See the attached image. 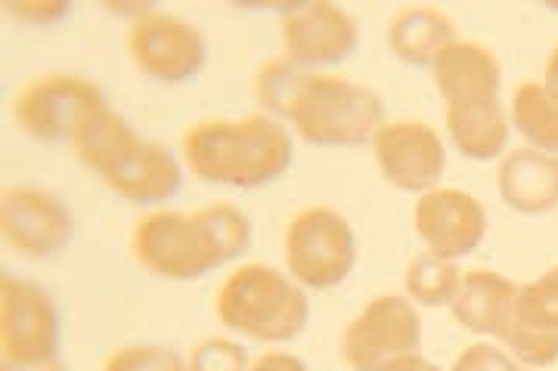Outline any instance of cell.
<instances>
[{
  "instance_id": "obj_1",
  "label": "cell",
  "mask_w": 558,
  "mask_h": 371,
  "mask_svg": "<svg viewBox=\"0 0 558 371\" xmlns=\"http://www.w3.org/2000/svg\"><path fill=\"white\" fill-rule=\"evenodd\" d=\"M255 94L311 146H360L385 124V106L373 87L299 69L289 59H270L260 69Z\"/></svg>"
},
{
  "instance_id": "obj_2",
  "label": "cell",
  "mask_w": 558,
  "mask_h": 371,
  "mask_svg": "<svg viewBox=\"0 0 558 371\" xmlns=\"http://www.w3.org/2000/svg\"><path fill=\"white\" fill-rule=\"evenodd\" d=\"M252 245V220L233 205H208L196 214L156 211L131 233L140 263L159 279L193 282L233 263Z\"/></svg>"
},
{
  "instance_id": "obj_3",
  "label": "cell",
  "mask_w": 558,
  "mask_h": 371,
  "mask_svg": "<svg viewBox=\"0 0 558 371\" xmlns=\"http://www.w3.org/2000/svg\"><path fill=\"white\" fill-rule=\"evenodd\" d=\"M435 84L447 102V131L459 152L472 161L502 156L509 143V118L499 99L497 57L475 40H453L432 65Z\"/></svg>"
},
{
  "instance_id": "obj_4",
  "label": "cell",
  "mask_w": 558,
  "mask_h": 371,
  "mask_svg": "<svg viewBox=\"0 0 558 371\" xmlns=\"http://www.w3.org/2000/svg\"><path fill=\"white\" fill-rule=\"evenodd\" d=\"M292 134L274 115L240 121H199L183 134V156L190 171L205 183L258 189L289 171Z\"/></svg>"
},
{
  "instance_id": "obj_5",
  "label": "cell",
  "mask_w": 558,
  "mask_h": 371,
  "mask_svg": "<svg viewBox=\"0 0 558 371\" xmlns=\"http://www.w3.org/2000/svg\"><path fill=\"white\" fill-rule=\"evenodd\" d=\"M311 300L301 285L267 263L240 267L218 292V319L252 341L282 344L304 332Z\"/></svg>"
},
{
  "instance_id": "obj_6",
  "label": "cell",
  "mask_w": 558,
  "mask_h": 371,
  "mask_svg": "<svg viewBox=\"0 0 558 371\" xmlns=\"http://www.w3.org/2000/svg\"><path fill=\"white\" fill-rule=\"evenodd\" d=\"M519 292L515 282L494 270H469L462 273L450 310L465 332L494 334L515 359L546 369L558 362V332H534L521 322Z\"/></svg>"
},
{
  "instance_id": "obj_7",
  "label": "cell",
  "mask_w": 558,
  "mask_h": 371,
  "mask_svg": "<svg viewBox=\"0 0 558 371\" xmlns=\"http://www.w3.org/2000/svg\"><path fill=\"white\" fill-rule=\"evenodd\" d=\"M357 260L351 223L332 208H304L286 230V267L304 288H336Z\"/></svg>"
},
{
  "instance_id": "obj_8",
  "label": "cell",
  "mask_w": 558,
  "mask_h": 371,
  "mask_svg": "<svg viewBox=\"0 0 558 371\" xmlns=\"http://www.w3.org/2000/svg\"><path fill=\"white\" fill-rule=\"evenodd\" d=\"M106 109L109 106L100 87L75 75H47L32 81L22 87L13 102L16 124L28 137L44 143H62V139L75 143L81 131Z\"/></svg>"
},
{
  "instance_id": "obj_9",
  "label": "cell",
  "mask_w": 558,
  "mask_h": 371,
  "mask_svg": "<svg viewBox=\"0 0 558 371\" xmlns=\"http://www.w3.org/2000/svg\"><path fill=\"white\" fill-rule=\"evenodd\" d=\"M0 350L3 362L13 366L60 359V310L53 297L10 273L0 279Z\"/></svg>"
},
{
  "instance_id": "obj_10",
  "label": "cell",
  "mask_w": 558,
  "mask_h": 371,
  "mask_svg": "<svg viewBox=\"0 0 558 371\" xmlns=\"http://www.w3.org/2000/svg\"><path fill=\"white\" fill-rule=\"evenodd\" d=\"M418 347L422 319L400 294H381L369 300L341 337V356L354 371H385L388 362L418 353Z\"/></svg>"
},
{
  "instance_id": "obj_11",
  "label": "cell",
  "mask_w": 558,
  "mask_h": 371,
  "mask_svg": "<svg viewBox=\"0 0 558 371\" xmlns=\"http://www.w3.org/2000/svg\"><path fill=\"white\" fill-rule=\"evenodd\" d=\"M128 50L140 72L161 84L193 81L208 59V44L199 28L174 13H159V10L131 22Z\"/></svg>"
},
{
  "instance_id": "obj_12",
  "label": "cell",
  "mask_w": 558,
  "mask_h": 371,
  "mask_svg": "<svg viewBox=\"0 0 558 371\" xmlns=\"http://www.w3.org/2000/svg\"><path fill=\"white\" fill-rule=\"evenodd\" d=\"M0 233L16 255L44 260L69 248L75 220L60 196L35 186H13L0 198Z\"/></svg>"
},
{
  "instance_id": "obj_13",
  "label": "cell",
  "mask_w": 558,
  "mask_h": 371,
  "mask_svg": "<svg viewBox=\"0 0 558 371\" xmlns=\"http://www.w3.org/2000/svg\"><path fill=\"white\" fill-rule=\"evenodd\" d=\"M373 156L381 176L403 193H432L447 164L435 127L422 121H385L373 134Z\"/></svg>"
},
{
  "instance_id": "obj_14",
  "label": "cell",
  "mask_w": 558,
  "mask_h": 371,
  "mask_svg": "<svg viewBox=\"0 0 558 371\" xmlns=\"http://www.w3.org/2000/svg\"><path fill=\"white\" fill-rule=\"evenodd\" d=\"M286 59L299 69L339 65L360 44L357 20L336 3H301L282 16Z\"/></svg>"
},
{
  "instance_id": "obj_15",
  "label": "cell",
  "mask_w": 558,
  "mask_h": 371,
  "mask_svg": "<svg viewBox=\"0 0 558 371\" xmlns=\"http://www.w3.org/2000/svg\"><path fill=\"white\" fill-rule=\"evenodd\" d=\"M416 233L432 255L444 260L469 257L487 233V214L481 201L459 189H432L418 198Z\"/></svg>"
},
{
  "instance_id": "obj_16",
  "label": "cell",
  "mask_w": 558,
  "mask_h": 371,
  "mask_svg": "<svg viewBox=\"0 0 558 371\" xmlns=\"http://www.w3.org/2000/svg\"><path fill=\"white\" fill-rule=\"evenodd\" d=\"M102 183L134 205H161L180 193L183 171L178 156L149 139H134L106 171Z\"/></svg>"
},
{
  "instance_id": "obj_17",
  "label": "cell",
  "mask_w": 558,
  "mask_h": 371,
  "mask_svg": "<svg viewBox=\"0 0 558 371\" xmlns=\"http://www.w3.org/2000/svg\"><path fill=\"white\" fill-rule=\"evenodd\" d=\"M497 186L502 201L519 214H549L558 208V156L515 149L499 161Z\"/></svg>"
},
{
  "instance_id": "obj_18",
  "label": "cell",
  "mask_w": 558,
  "mask_h": 371,
  "mask_svg": "<svg viewBox=\"0 0 558 371\" xmlns=\"http://www.w3.org/2000/svg\"><path fill=\"white\" fill-rule=\"evenodd\" d=\"M453 40H457V28H453L450 16L438 7H403L388 25L391 53L413 69L435 65V59Z\"/></svg>"
},
{
  "instance_id": "obj_19",
  "label": "cell",
  "mask_w": 558,
  "mask_h": 371,
  "mask_svg": "<svg viewBox=\"0 0 558 371\" xmlns=\"http://www.w3.org/2000/svg\"><path fill=\"white\" fill-rule=\"evenodd\" d=\"M512 124L534 149L558 156V94L543 81H527L515 90Z\"/></svg>"
},
{
  "instance_id": "obj_20",
  "label": "cell",
  "mask_w": 558,
  "mask_h": 371,
  "mask_svg": "<svg viewBox=\"0 0 558 371\" xmlns=\"http://www.w3.org/2000/svg\"><path fill=\"white\" fill-rule=\"evenodd\" d=\"M140 139L134 134V127L119 115V112H112V109H106L102 115H97L84 131H81L78 137H75V156L84 168H90V171H97L102 174L116 158L134 143Z\"/></svg>"
},
{
  "instance_id": "obj_21",
  "label": "cell",
  "mask_w": 558,
  "mask_h": 371,
  "mask_svg": "<svg viewBox=\"0 0 558 371\" xmlns=\"http://www.w3.org/2000/svg\"><path fill=\"white\" fill-rule=\"evenodd\" d=\"M459 282L462 275L457 260H444L432 251L413 257L403 275L407 294L422 307H450L459 292Z\"/></svg>"
},
{
  "instance_id": "obj_22",
  "label": "cell",
  "mask_w": 558,
  "mask_h": 371,
  "mask_svg": "<svg viewBox=\"0 0 558 371\" xmlns=\"http://www.w3.org/2000/svg\"><path fill=\"white\" fill-rule=\"evenodd\" d=\"M519 319L534 332H558V267L531 285H521Z\"/></svg>"
},
{
  "instance_id": "obj_23",
  "label": "cell",
  "mask_w": 558,
  "mask_h": 371,
  "mask_svg": "<svg viewBox=\"0 0 558 371\" xmlns=\"http://www.w3.org/2000/svg\"><path fill=\"white\" fill-rule=\"evenodd\" d=\"M102 371H190V362L171 347L140 344V347H124V350L112 353Z\"/></svg>"
},
{
  "instance_id": "obj_24",
  "label": "cell",
  "mask_w": 558,
  "mask_h": 371,
  "mask_svg": "<svg viewBox=\"0 0 558 371\" xmlns=\"http://www.w3.org/2000/svg\"><path fill=\"white\" fill-rule=\"evenodd\" d=\"M190 371H248V353L233 341L211 337L190 353Z\"/></svg>"
},
{
  "instance_id": "obj_25",
  "label": "cell",
  "mask_w": 558,
  "mask_h": 371,
  "mask_svg": "<svg viewBox=\"0 0 558 371\" xmlns=\"http://www.w3.org/2000/svg\"><path fill=\"white\" fill-rule=\"evenodd\" d=\"M450 371H519V366L490 344H472L459 353Z\"/></svg>"
},
{
  "instance_id": "obj_26",
  "label": "cell",
  "mask_w": 558,
  "mask_h": 371,
  "mask_svg": "<svg viewBox=\"0 0 558 371\" xmlns=\"http://www.w3.org/2000/svg\"><path fill=\"white\" fill-rule=\"evenodd\" d=\"M7 13L28 22V25H53L69 13V3H62V0H10Z\"/></svg>"
},
{
  "instance_id": "obj_27",
  "label": "cell",
  "mask_w": 558,
  "mask_h": 371,
  "mask_svg": "<svg viewBox=\"0 0 558 371\" xmlns=\"http://www.w3.org/2000/svg\"><path fill=\"white\" fill-rule=\"evenodd\" d=\"M248 371H307V366L292 353H264L248 366Z\"/></svg>"
},
{
  "instance_id": "obj_28",
  "label": "cell",
  "mask_w": 558,
  "mask_h": 371,
  "mask_svg": "<svg viewBox=\"0 0 558 371\" xmlns=\"http://www.w3.org/2000/svg\"><path fill=\"white\" fill-rule=\"evenodd\" d=\"M385 371H444L438 369L435 362H428L425 356H418V353H407V356H398L395 362H388Z\"/></svg>"
},
{
  "instance_id": "obj_29",
  "label": "cell",
  "mask_w": 558,
  "mask_h": 371,
  "mask_svg": "<svg viewBox=\"0 0 558 371\" xmlns=\"http://www.w3.org/2000/svg\"><path fill=\"white\" fill-rule=\"evenodd\" d=\"M0 371H65L60 359H50V362H38V366H13V362H3Z\"/></svg>"
},
{
  "instance_id": "obj_30",
  "label": "cell",
  "mask_w": 558,
  "mask_h": 371,
  "mask_svg": "<svg viewBox=\"0 0 558 371\" xmlns=\"http://www.w3.org/2000/svg\"><path fill=\"white\" fill-rule=\"evenodd\" d=\"M549 90H556L558 94V47L553 50V57H549V62H546V81H543Z\"/></svg>"
},
{
  "instance_id": "obj_31",
  "label": "cell",
  "mask_w": 558,
  "mask_h": 371,
  "mask_svg": "<svg viewBox=\"0 0 558 371\" xmlns=\"http://www.w3.org/2000/svg\"><path fill=\"white\" fill-rule=\"evenodd\" d=\"M519 371H521V369H519Z\"/></svg>"
}]
</instances>
